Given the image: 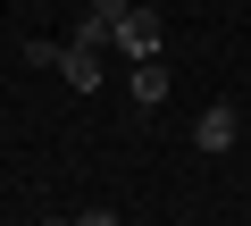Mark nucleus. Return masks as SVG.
Instances as JSON below:
<instances>
[{"instance_id": "1", "label": "nucleus", "mask_w": 251, "mask_h": 226, "mask_svg": "<svg viewBox=\"0 0 251 226\" xmlns=\"http://www.w3.org/2000/svg\"><path fill=\"white\" fill-rule=\"evenodd\" d=\"M159 42H168V34H159V9L134 0V9L117 17V50H126V59H159Z\"/></svg>"}, {"instance_id": "2", "label": "nucleus", "mask_w": 251, "mask_h": 226, "mask_svg": "<svg viewBox=\"0 0 251 226\" xmlns=\"http://www.w3.org/2000/svg\"><path fill=\"white\" fill-rule=\"evenodd\" d=\"M234 134H243L234 100H209V109H201V126H193V151H201V159H218V151H234Z\"/></svg>"}, {"instance_id": "3", "label": "nucleus", "mask_w": 251, "mask_h": 226, "mask_svg": "<svg viewBox=\"0 0 251 226\" xmlns=\"http://www.w3.org/2000/svg\"><path fill=\"white\" fill-rule=\"evenodd\" d=\"M59 75H67V92H100V84H109V50H75V42H59Z\"/></svg>"}, {"instance_id": "4", "label": "nucleus", "mask_w": 251, "mask_h": 226, "mask_svg": "<svg viewBox=\"0 0 251 226\" xmlns=\"http://www.w3.org/2000/svg\"><path fill=\"white\" fill-rule=\"evenodd\" d=\"M126 92H134V109H159V100H168V67H159V59H134Z\"/></svg>"}, {"instance_id": "5", "label": "nucleus", "mask_w": 251, "mask_h": 226, "mask_svg": "<svg viewBox=\"0 0 251 226\" xmlns=\"http://www.w3.org/2000/svg\"><path fill=\"white\" fill-rule=\"evenodd\" d=\"M67 42H75V50H117V17H100V9H84V17L67 25Z\"/></svg>"}, {"instance_id": "6", "label": "nucleus", "mask_w": 251, "mask_h": 226, "mask_svg": "<svg viewBox=\"0 0 251 226\" xmlns=\"http://www.w3.org/2000/svg\"><path fill=\"white\" fill-rule=\"evenodd\" d=\"M75 226H117V209H75Z\"/></svg>"}, {"instance_id": "7", "label": "nucleus", "mask_w": 251, "mask_h": 226, "mask_svg": "<svg viewBox=\"0 0 251 226\" xmlns=\"http://www.w3.org/2000/svg\"><path fill=\"white\" fill-rule=\"evenodd\" d=\"M84 9H100V17H126V9H134V0H84Z\"/></svg>"}, {"instance_id": "8", "label": "nucleus", "mask_w": 251, "mask_h": 226, "mask_svg": "<svg viewBox=\"0 0 251 226\" xmlns=\"http://www.w3.org/2000/svg\"><path fill=\"white\" fill-rule=\"evenodd\" d=\"M42 226H75V218H42Z\"/></svg>"}]
</instances>
